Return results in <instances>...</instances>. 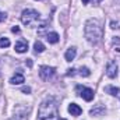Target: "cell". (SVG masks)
I'll return each instance as SVG.
<instances>
[{"label":"cell","instance_id":"obj_1","mask_svg":"<svg viewBox=\"0 0 120 120\" xmlns=\"http://www.w3.org/2000/svg\"><path fill=\"white\" fill-rule=\"evenodd\" d=\"M84 34H85V38L90 43L96 45L102 36H103V27H102V22L96 18H90L87 22H85V28H84Z\"/></svg>","mask_w":120,"mask_h":120},{"label":"cell","instance_id":"obj_2","mask_svg":"<svg viewBox=\"0 0 120 120\" xmlns=\"http://www.w3.org/2000/svg\"><path fill=\"white\" fill-rule=\"evenodd\" d=\"M56 116H57V102L53 96H49L45 101H42L38 110V117L41 120H56Z\"/></svg>","mask_w":120,"mask_h":120},{"label":"cell","instance_id":"obj_3","mask_svg":"<svg viewBox=\"0 0 120 120\" xmlns=\"http://www.w3.org/2000/svg\"><path fill=\"white\" fill-rule=\"evenodd\" d=\"M39 20H41V14L34 8H27L21 14V22L27 27H36Z\"/></svg>","mask_w":120,"mask_h":120},{"label":"cell","instance_id":"obj_4","mask_svg":"<svg viewBox=\"0 0 120 120\" xmlns=\"http://www.w3.org/2000/svg\"><path fill=\"white\" fill-rule=\"evenodd\" d=\"M55 73H56L55 67H49V66H42L41 70H39V75L43 81H49L55 75Z\"/></svg>","mask_w":120,"mask_h":120},{"label":"cell","instance_id":"obj_5","mask_svg":"<svg viewBox=\"0 0 120 120\" xmlns=\"http://www.w3.org/2000/svg\"><path fill=\"white\" fill-rule=\"evenodd\" d=\"M117 70H119L117 63H116L115 60H112V61H109L108 66H106V75H108L109 78H115V77L117 75Z\"/></svg>","mask_w":120,"mask_h":120},{"label":"cell","instance_id":"obj_6","mask_svg":"<svg viewBox=\"0 0 120 120\" xmlns=\"http://www.w3.org/2000/svg\"><path fill=\"white\" fill-rule=\"evenodd\" d=\"M106 112V109H105V106H102V105H96V106H94L92 109L90 110V115L94 117H99V116H102L103 113Z\"/></svg>","mask_w":120,"mask_h":120},{"label":"cell","instance_id":"obj_7","mask_svg":"<svg viewBox=\"0 0 120 120\" xmlns=\"http://www.w3.org/2000/svg\"><path fill=\"white\" fill-rule=\"evenodd\" d=\"M68 113L71 116H80L82 113V109L77 105V103H70L68 105Z\"/></svg>","mask_w":120,"mask_h":120},{"label":"cell","instance_id":"obj_8","mask_svg":"<svg viewBox=\"0 0 120 120\" xmlns=\"http://www.w3.org/2000/svg\"><path fill=\"white\" fill-rule=\"evenodd\" d=\"M87 102H91L92 99H94V96H95V94H94V91L91 90V88H82V91H81V94H80Z\"/></svg>","mask_w":120,"mask_h":120},{"label":"cell","instance_id":"obj_9","mask_svg":"<svg viewBox=\"0 0 120 120\" xmlns=\"http://www.w3.org/2000/svg\"><path fill=\"white\" fill-rule=\"evenodd\" d=\"M28 50V43L25 42V41H18L17 43H15V52H18V53H25Z\"/></svg>","mask_w":120,"mask_h":120},{"label":"cell","instance_id":"obj_10","mask_svg":"<svg viewBox=\"0 0 120 120\" xmlns=\"http://www.w3.org/2000/svg\"><path fill=\"white\" fill-rule=\"evenodd\" d=\"M25 81V78H24V75L21 74V73H15L13 77H11V80H10V82L13 84V85H18V84H22Z\"/></svg>","mask_w":120,"mask_h":120},{"label":"cell","instance_id":"obj_11","mask_svg":"<svg viewBox=\"0 0 120 120\" xmlns=\"http://www.w3.org/2000/svg\"><path fill=\"white\" fill-rule=\"evenodd\" d=\"M75 55H77V49H75L74 46H71V48L67 49V52H66V55H64V59L67 60V61H71V60H74Z\"/></svg>","mask_w":120,"mask_h":120},{"label":"cell","instance_id":"obj_12","mask_svg":"<svg viewBox=\"0 0 120 120\" xmlns=\"http://www.w3.org/2000/svg\"><path fill=\"white\" fill-rule=\"evenodd\" d=\"M46 39L49 43H57L59 42V34L57 32H49L46 35Z\"/></svg>","mask_w":120,"mask_h":120},{"label":"cell","instance_id":"obj_13","mask_svg":"<svg viewBox=\"0 0 120 120\" xmlns=\"http://www.w3.org/2000/svg\"><path fill=\"white\" fill-rule=\"evenodd\" d=\"M105 91H106L108 94L113 95V96H120V88H116V87L109 85V87H106V88H105Z\"/></svg>","mask_w":120,"mask_h":120},{"label":"cell","instance_id":"obj_14","mask_svg":"<svg viewBox=\"0 0 120 120\" xmlns=\"http://www.w3.org/2000/svg\"><path fill=\"white\" fill-rule=\"evenodd\" d=\"M34 49H35V53H42V52L45 50V45H43L42 42L36 41V42L34 43Z\"/></svg>","mask_w":120,"mask_h":120},{"label":"cell","instance_id":"obj_15","mask_svg":"<svg viewBox=\"0 0 120 120\" xmlns=\"http://www.w3.org/2000/svg\"><path fill=\"white\" fill-rule=\"evenodd\" d=\"M80 75H82V77H90L91 75V71L88 67H81L80 68Z\"/></svg>","mask_w":120,"mask_h":120},{"label":"cell","instance_id":"obj_16","mask_svg":"<svg viewBox=\"0 0 120 120\" xmlns=\"http://www.w3.org/2000/svg\"><path fill=\"white\" fill-rule=\"evenodd\" d=\"M8 46H10L8 38H0V48H8Z\"/></svg>","mask_w":120,"mask_h":120},{"label":"cell","instance_id":"obj_17","mask_svg":"<svg viewBox=\"0 0 120 120\" xmlns=\"http://www.w3.org/2000/svg\"><path fill=\"white\" fill-rule=\"evenodd\" d=\"M119 25H120V22H116V21H112V22H110V27H112L113 30H116V28H120Z\"/></svg>","mask_w":120,"mask_h":120},{"label":"cell","instance_id":"obj_18","mask_svg":"<svg viewBox=\"0 0 120 120\" xmlns=\"http://www.w3.org/2000/svg\"><path fill=\"white\" fill-rule=\"evenodd\" d=\"M6 18H7V14H6V13H1V11H0V22L6 21Z\"/></svg>","mask_w":120,"mask_h":120},{"label":"cell","instance_id":"obj_19","mask_svg":"<svg viewBox=\"0 0 120 120\" xmlns=\"http://www.w3.org/2000/svg\"><path fill=\"white\" fill-rule=\"evenodd\" d=\"M21 91H22L24 94H30V92H31V88H30V87H22V88H21Z\"/></svg>","mask_w":120,"mask_h":120},{"label":"cell","instance_id":"obj_20","mask_svg":"<svg viewBox=\"0 0 120 120\" xmlns=\"http://www.w3.org/2000/svg\"><path fill=\"white\" fill-rule=\"evenodd\" d=\"M67 75H74V70H67Z\"/></svg>","mask_w":120,"mask_h":120},{"label":"cell","instance_id":"obj_21","mask_svg":"<svg viewBox=\"0 0 120 120\" xmlns=\"http://www.w3.org/2000/svg\"><path fill=\"white\" fill-rule=\"evenodd\" d=\"M11 31L15 34V32H20V28H18V27H13V28H11Z\"/></svg>","mask_w":120,"mask_h":120},{"label":"cell","instance_id":"obj_22","mask_svg":"<svg viewBox=\"0 0 120 120\" xmlns=\"http://www.w3.org/2000/svg\"><path fill=\"white\" fill-rule=\"evenodd\" d=\"M27 64H28V67H31V66H32V61H31V59H28V61H27Z\"/></svg>","mask_w":120,"mask_h":120},{"label":"cell","instance_id":"obj_23","mask_svg":"<svg viewBox=\"0 0 120 120\" xmlns=\"http://www.w3.org/2000/svg\"><path fill=\"white\" fill-rule=\"evenodd\" d=\"M91 0H82V4H88Z\"/></svg>","mask_w":120,"mask_h":120},{"label":"cell","instance_id":"obj_24","mask_svg":"<svg viewBox=\"0 0 120 120\" xmlns=\"http://www.w3.org/2000/svg\"><path fill=\"white\" fill-rule=\"evenodd\" d=\"M94 1H95V3H101L102 0H94Z\"/></svg>","mask_w":120,"mask_h":120},{"label":"cell","instance_id":"obj_25","mask_svg":"<svg viewBox=\"0 0 120 120\" xmlns=\"http://www.w3.org/2000/svg\"><path fill=\"white\" fill-rule=\"evenodd\" d=\"M115 1H116V3H117V4H120V0H115Z\"/></svg>","mask_w":120,"mask_h":120},{"label":"cell","instance_id":"obj_26","mask_svg":"<svg viewBox=\"0 0 120 120\" xmlns=\"http://www.w3.org/2000/svg\"><path fill=\"white\" fill-rule=\"evenodd\" d=\"M59 120H66V119H59Z\"/></svg>","mask_w":120,"mask_h":120}]
</instances>
